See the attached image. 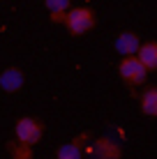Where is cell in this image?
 Here are the masks:
<instances>
[{
    "label": "cell",
    "mask_w": 157,
    "mask_h": 159,
    "mask_svg": "<svg viewBox=\"0 0 157 159\" xmlns=\"http://www.w3.org/2000/svg\"><path fill=\"white\" fill-rule=\"evenodd\" d=\"M95 14L90 12L88 7H69V12L65 14L62 19V25L67 28L69 35L79 37V35H85L88 30L95 28Z\"/></svg>",
    "instance_id": "6da1fadb"
},
{
    "label": "cell",
    "mask_w": 157,
    "mask_h": 159,
    "mask_svg": "<svg viewBox=\"0 0 157 159\" xmlns=\"http://www.w3.org/2000/svg\"><path fill=\"white\" fill-rule=\"evenodd\" d=\"M42 136H44V125L37 118H32V116L19 118V122H16V127H14V139L23 141V143H28V145H35V143L42 141Z\"/></svg>",
    "instance_id": "7a4b0ae2"
},
{
    "label": "cell",
    "mask_w": 157,
    "mask_h": 159,
    "mask_svg": "<svg viewBox=\"0 0 157 159\" xmlns=\"http://www.w3.org/2000/svg\"><path fill=\"white\" fill-rule=\"evenodd\" d=\"M118 74H120V79L125 81V85L129 88H136L141 85L145 79H148V69L143 67L141 62H139L136 56H129V58H122L120 65H118Z\"/></svg>",
    "instance_id": "3957f363"
},
{
    "label": "cell",
    "mask_w": 157,
    "mask_h": 159,
    "mask_svg": "<svg viewBox=\"0 0 157 159\" xmlns=\"http://www.w3.org/2000/svg\"><path fill=\"white\" fill-rule=\"evenodd\" d=\"M139 46H141V39H139L134 32H120L113 42V48L120 53L122 58H129V56H136Z\"/></svg>",
    "instance_id": "277c9868"
},
{
    "label": "cell",
    "mask_w": 157,
    "mask_h": 159,
    "mask_svg": "<svg viewBox=\"0 0 157 159\" xmlns=\"http://www.w3.org/2000/svg\"><path fill=\"white\" fill-rule=\"evenodd\" d=\"M23 88V72L16 67H7L2 74H0V90L2 92H19Z\"/></svg>",
    "instance_id": "5b68a950"
},
{
    "label": "cell",
    "mask_w": 157,
    "mask_h": 159,
    "mask_svg": "<svg viewBox=\"0 0 157 159\" xmlns=\"http://www.w3.org/2000/svg\"><path fill=\"white\" fill-rule=\"evenodd\" d=\"M136 58H139V62H141L148 72L157 69V42L141 44V46H139V51H136Z\"/></svg>",
    "instance_id": "8992f818"
},
{
    "label": "cell",
    "mask_w": 157,
    "mask_h": 159,
    "mask_svg": "<svg viewBox=\"0 0 157 159\" xmlns=\"http://www.w3.org/2000/svg\"><path fill=\"white\" fill-rule=\"evenodd\" d=\"M44 7L48 9L53 23H62L65 14H67L69 7H72V0H44Z\"/></svg>",
    "instance_id": "52a82bcc"
},
{
    "label": "cell",
    "mask_w": 157,
    "mask_h": 159,
    "mask_svg": "<svg viewBox=\"0 0 157 159\" xmlns=\"http://www.w3.org/2000/svg\"><path fill=\"white\" fill-rule=\"evenodd\" d=\"M139 104H141V111L150 118H157V88H145L139 97Z\"/></svg>",
    "instance_id": "ba28073f"
},
{
    "label": "cell",
    "mask_w": 157,
    "mask_h": 159,
    "mask_svg": "<svg viewBox=\"0 0 157 159\" xmlns=\"http://www.w3.org/2000/svg\"><path fill=\"white\" fill-rule=\"evenodd\" d=\"M7 152H9V159H32V145L23 143L19 139L7 143Z\"/></svg>",
    "instance_id": "9c48e42d"
},
{
    "label": "cell",
    "mask_w": 157,
    "mask_h": 159,
    "mask_svg": "<svg viewBox=\"0 0 157 159\" xmlns=\"http://www.w3.org/2000/svg\"><path fill=\"white\" fill-rule=\"evenodd\" d=\"M95 152L102 159H120V148L116 143H111L109 139H99L95 143Z\"/></svg>",
    "instance_id": "30bf717a"
},
{
    "label": "cell",
    "mask_w": 157,
    "mask_h": 159,
    "mask_svg": "<svg viewBox=\"0 0 157 159\" xmlns=\"http://www.w3.org/2000/svg\"><path fill=\"white\" fill-rule=\"evenodd\" d=\"M56 159H83L79 143H65L56 150Z\"/></svg>",
    "instance_id": "8fae6325"
}]
</instances>
